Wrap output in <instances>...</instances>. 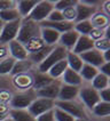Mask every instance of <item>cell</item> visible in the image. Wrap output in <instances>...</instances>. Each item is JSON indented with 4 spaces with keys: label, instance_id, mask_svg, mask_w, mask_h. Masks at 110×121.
<instances>
[{
    "label": "cell",
    "instance_id": "39",
    "mask_svg": "<svg viewBox=\"0 0 110 121\" xmlns=\"http://www.w3.org/2000/svg\"><path fill=\"white\" fill-rule=\"evenodd\" d=\"M88 37L92 39L93 41H96V40H100L105 37V31L102 30V29H96V27H93L92 31L89 32Z\"/></svg>",
    "mask_w": 110,
    "mask_h": 121
},
{
    "label": "cell",
    "instance_id": "43",
    "mask_svg": "<svg viewBox=\"0 0 110 121\" xmlns=\"http://www.w3.org/2000/svg\"><path fill=\"white\" fill-rule=\"evenodd\" d=\"M99 96H100V99L102 102L110 103V89L109 88H105L103 90H100L99 91Z\"/></svg>",
    "mask_w": 110,
    "mask_h": 121
},
{
    "label": "cell",
    "instance_id": "47",
    "mask_svg": "<svg viewBox=\"0 0 110 121\" xmlns=\"http://www.w3.org/2000/svg\"><path fill=\"white\" fill-rule=\"evenodd\" d=\"M2 121H14V120L10 118V117H7L6 119H5V120H2Z\"/></svg>",
    "mask_w": 110,
    "mask_h": 121
},
{
    "label": "cell",
    "instance_id": "9",
    "mask_svg": "<svg viewBox=\"0 0 110 121\" xmlns=\"http://www.w3.org/2000/svg\"><path fill=\"white\" fill-rule=\"evenodd\" d=\"M76 9V21L78 22H82V21H89V18L96 13V9L94 6H89L86 5L85 2H77L75 6Z\"/></svg>",
    "mask_w": 110,
    "mask_h": 121
},
{
    "label": "cell",
    "instance_id": "45",
    "mask_svg": "<svg viewBox=\"0 0 110 121\" xmlns=\"http://www.w3.org/2000/svg\"><path fill=\"white\" fill-rule=\"evenodd\" d=\"M7 55H8V52H7L6 48L5 47H0V58H4V60H5V58L8 57Z\"/></svg>",
    "mask_w": 110,
    "mask_h": 121
},
{
    "label": "cell",
    "instance_id": "44",
    "mask_svg": "<svg viewBox=\"0 0 110 121\" xmlns=\"http://www.w3.org/2000/svg\"><path fill=\"white\" fill-rule=\"evenodd\" d=\"M99 72L104 74V75H110V63H104L103 65L99 67Z\"/></svg>",
    "mask_w": 110,
    "mask_h": 121
},
{
    "label": "cell",
    "instance_id": "20",
    "mask_svg": "<svg viewBox=\"0 0 110 121\" xmlns=\"http://www.w3.org/2000/svg\"><path fill=\"white\" fill-rule=\"evenodd\" d=\"M91 24L93 27L96 29H102L105 30L107 27H109V16L101 12V13H95L91 17Z\"/></svg>",
    "mask_w": 110,
    "mask_h": 121
},
{
    "label": "cell",
    "instance_id": "22",
    "mask_svg": "<svg viewBox=\"0 0 110 121\" xmlns=\"http://www.w3.org/2000/svg\"><path fill=\"white\" fill-rule=\"evenodd\" d=\"M53 48H54L53 46H44V47L40 48L39 50L34 52L32 54H29V57H30V60H31V63L33 62V63L40 64L41 62L48 56V54L53 50Z\"/></svg>",
    "mask_w": 110,
    "mask_h": 121
},
{
    "label": "cell",
    "instance_id": "5",
    "mask_svg": "<svg viewBox=\"0 0 110 121\" xmlns=\"http://www.w3.org/2000/svg\"><path fill=\"white\" fill-rule=\"evenodd\" d=\"M54 108H55V101L40 97V98H37V99L32 101V103L28 108V111L32 117L37 118V117H39V115L53 110Z\"/></svg>",
    "mask_w": 110,
    "mask_h": 121
},
{
    "label": "cell",
    "instance_id": "2",
    "mask_svg": "<svg viewBox=\"0 0 110 121\" xmlns=\"http://www.w3.org/2000/svg\"><path fill=\"white\" fill-rule=\"evenodd\" d=\"M68 52L64 47L62 46H57V47H54L53 50L48 54V56L45 58V60L39 64V71L40 73H47L48 70L53 66L54 64H56L57 62H60L62 60H65L67 58V55H68Z\"/></svg>",
    "mask_w": 110,
    "mask_h": 121
},
{
    "label": "cell",
    "instance_id": "15",
    "mask_svg": "<svg viewBox=\"0 0 110 121\" xmlns=\"http://www.w3.org/2000/svg\"><path fill=\"white\" fill-rule=\"evenodd\" d=\"M60 88H61L60 83L54 81L53 83H50L47 87L37 90V95L39 97H42V98H48V99L56 101V98L59 96V93H60Z\"/></svg>",
    "mask_w": 110,
    "mask_h": 121
},
{
    "label": "cell",
    "instance_id": "1",
    "mask_svg": "<svg viewBox=\"0 0 110 121\" xmlns=\"http://www.w3.org/2000/svg\"><path fill=\"white\" fill-rule=\"evenodd\" d=\"M40 29L41 27L39 23L25 18L23 22H21V26L16 37V40L21 42L22 45H25L31 39L40 37Z\"/></svg>",
    "mask_w": 110,
    "mask_h": 121
},
{
    "label": "cell",
    "instance_id": "49",
    "mask_svg": "<svg viewBox=\"0 0 110 121\" xmlns=\"http://www.w3.org/2000/svg\"><path fill=\"white\" fill-rule=\"evenodd\" d=\"M76 121H88L87 119H76Z\"/></svg>",
    "mask_w": 110,
    "mask_h": 121
},
{
    "label": "cell",
    "instance_id": "21",
    "mask_svg": "<svg viewBox=\"0 0 110 121\" xmlns=\"http://www.w3.org/2000/svg\"><path fill=\"white\" fill-rule=\"evenodd\" d=\"M68 69V63H67V60H62L60 62H57L56 64H54L53 66L50 67L49 70H48L47 74L50 77V78H53V79H57V78H60L63 75V73L65 72V70Z\"/></svg>",
    "mask_w": 110,
    "mask_h": 121
},
{
    "label": "cell",
    "instance_id": "26",
    "mask_svg": "<svg viewBox=\"0 0 110 121\" xmlns=\"http://www.w3.org/2000/svg\"><path fill=\"white\" fill-rule=\"evenodd\" d=\"M92 87L97 91L103 90L105 88H109V77L99 72L95 78L92 80Z\"/></svg>",
    "mask_w": 110,
    "mask_h": 121
},
{
    "label": "cell",
    "instance_id": "46",
    "mask_svg": "<svg viewBox=\"0 0 110 121\" xmlns=\"http://www.w3.org/2000/svg\"><path fill=\"white\" fill-rule=\"evenodd\" d=\"M7 117H8V112L7 110H4V111H0V121L5 120Z\"/></svg>",
    "mask_w": 110,
    "mask_h": 121
},
{
    "label": "cell",
    "instance_id": "24",
    "mask_svg": "<svg viewBox=\"0 0 110 121\" xmlns=\"http://www.w3.org/2000/svg\"><path fill=\"white\" fill-rule=\"evenodd\" d=\"M9 117L14 121H36V118L29 113L28 110H10Z\"/></svg>",
    "mask_w": 110,
    "mask_h": 121
},
{
    "label": "cell",
    "instance_id": "13",
    "mask_svg": "<svg viewBox=\"0 0 110 121\" xmlns=\"http://www.w3.org/2000/svg\"><path fill=\"white\" fill-rule=\"evenodd\" d=\"M79 94V87L77 86H70V85H62L59 93V101H73Z\"/></svg>",
    "mask_w": 110,
    "mask_h": 121
},
{
    "label": "cell",
    "instance_id": "16",
    "mask_svg": "<svg viewBox=\"0 0 110 121\" xmlns=\"http://www.w3.org/2000/svg\"><path fill=\"white\" fill-rule=\"evenodd\" d=\"M32 101H33L32 96L27 94H18L13 97L10 105L13 110H27L29 105L32 103Z\"/></svg>",
    "mask_w": 110,
    "mask_h": 121
},
{
    "label": "cell",
    "instance_id": "27",
    "mask_svg": "<svg viewBox=\"0 0 110 121\" xmlns=\"http://www.w3.org/2000/svg\"><path fill=\"white\" fill-rule=\"evenodd\" d=\"M97 73H99V69L92 66L89 64H85V63L82 64V70L79 71V74H80L82 79L86 81H92L96 77Z\"/></svg>",
    "mask_w": 110,
    "mask_h": 121
},
{
    "label": "cell",
    "instance_id": "35",
    "mask_svg": "<svg viewBox=\"0 0 110 121\" xmlns=\"http://www.w3.org/2000/svg\"><path fill=\"white\" fill-rule=\"evenodd\" d=\"M53 112H54L55 121H76V119L73 117H71L70 114H68L64 111H62L61 108H53Z\"/></svg>",
    "mask_w": 110,
    "mask_h": 121
},
{
    "label": "cell",
    "instance_id": "23",
    "mask_svg": "<svg viewBox=\"0 0 110 121\" xmlns=\"http://www.w3.org/2000/svg\"><path fill=\"white\" fill-rule=\"evenodd\" d=\"M67 63H68V67L73 70L76 72L79 73V71L82 70V60L80 58V56L77 54H73L72 52H68V55H67Z\"/></svg>",
    "mask_w": 110,
    "mask_h": 121
},
{
    "label": "cell",
    "instance_id": "38",
    "mask_svg": "<svg viewBox=\"0 0 110 121\" xmlns=\"http://www.w3.org/2000/svg\"><path fill=\"white\" fill-rule=\"evenodd\" d=\"M62 15H63L64 21H67V22H71V23H72V21H76L75 6L73 7H68V8L63 9V10H62Z\"/></svg>",
    "mask_w": 110,
    "mask_h": 121
},
{
    "label": "cell",
    "instance_id": "28",
    "mask_svg": "<svg viewBox=\"0 0 110 121\" xmlns=\"http://www.w3.org/2000/svg\"><path fill=\"white\" fill-rule=\"evenodd\" d=\"M92 110H93V113L96 117L105 118V117H108L110 114V103H105V102L100 101Z\"/></svg>",
    "mask_w": 110,
    "mask_h": 121
},
{
    "label": "cell",
    "instance_id": "34",
    "mask_svg": "<svg viewBox=\"0 0 110 121\" xmlns=\"http://www.w3.org/2000/svg\"><path fill=\"white\" fill-rule=\"evenodd\" d=\"M15 62H16V60H14L13 57H7L5 60H2V62L0 63V74L10 73Z\"/></svg>",
    "mask_w": 110,
    "mask_h": 121
},
{
    "label": "cell",
    "instance_id": "4",
    "mask_svg": "<svg viewBox=\"0 0 110 121\" xmlns=\"http://www.w3.org/2000/svg\"><path fill=\"white\" fill-rule=\"evenodd\" d=\"M54 9V4L50 1H38V4L34 6L32 9V12L30 13V15L27 18L40 23L42 21L47 20L48 15L50 14V12Z\"/></svg>",
    "mask_w": 110,
    "mask_h": 121
},
{
    "label": "cell",
    "instance_id": "8",
    "mask_svg": "<svg viewBox=\"0 0 110 121\" xmlns=\"http://www.w3.org/2000/svg\"><path fill=\"white\" fill-rule=\"evenodd\" d=\"M79 56H80V58H82V63L89 64V65L96 67V69H99L101 65H103V64L105 63L104 60H103L102 53L99 52V50H96L95 48L91 49V50L86 52V53H82V54H80Z\"/></svg>",
    "mask_w": 110,
    "mask_h": 121
},
{
    "label": "cell",
    "instance_id": "14",
    "mask_svg": "<svg viewBox=\"0 0 110 121\" xmlns=\"http://www.w3.org/2000/svg\"><path fill=\"white\" fill-rule=\"evenodd\" d=\"M79 35H80V34L78 33V32H76L73 29L70 30V31L64 32V33H61L60 39H59V40H60V43H61L60 46L64 47L67 50L73 48L76 45V42H77V40H78V38H79Z\"/></svg>",
    "mask_w": 110,
    "mask_h": 121
},
{
    "label": "cell",
    "instance_id": "29",
    "mask_svg": "<svg viewBox=\"0 0 110 121\" xmlns=\"http://www.w3.org/2000/svg\"><path fill=\"white\" fill-rule=\"evenodd\" d=\"M31 60H16L15 64H14V67L10 73L13 75H18V74H22V73H25L31 67Z\"/></svg>",
    "mask_w": 110,
    "mask_h": 121
},
{
    "label": "cell",
    "instance_id": "10",
    "mask_svg": "<svg viewBox=\"0 0 110 121\" xmlns=\"http://www.w3.org/2000/svg\"><path fill=\"white\" fill-rule=\"evenodd\" d=\"M94 48V41L89 38L88 35H79L78 40L76 42L75 47L72 48V53L77 55H80L82 53H86Z\"/></svg>",
    "mask_w": 110,
    "mask_h": 121
},
{
    "label": "cell",
    "instance_id": "32",
    "mask_svg": "<svg viewBox=\"0 0 110 121\" xmlns=\"http://www.w3.org/2000/svg\"><path fill=\"white\" fill-rule=\"evenodd\" d=\"M92 29H93V26H92V24H91L89 21L78 22L75 25V27H73V30H75L76 32H78L80 35H88L89 32L92 31Z\"/></svg>",
    "mask_w": 110,
    "mask_h": 121
},
{
    "label": "cell",
    "instance_id": "42",
    "mask_svg": "<svg viewBox=\"0 0 110 121\" xmlns=\"http://www.w3.org/2000/svg\"><path fill=\"white\" fill-rule=\"evenodd\" d=\"M36 121H55L53 110H50V111H48L46 113H44V114L37 117V118H36Z\"/></svg>",
    "mask_w": 110,
    "mask_h": 121
},
{
    "label": "cell",
    "instance_id": "33",
    "mask_svg": "<svg viewBox=\"0 0 110 121\" xmlns=\"http://www.w3.org/2000/svg\"><path fill=\"white\" fill-rule=\"evenodd\" d=\"M15 85L17 87H21V88H27L29 87L30 85H32L33 80L31 79L30 75H28L27 73H22V74H18L16 75V79L14 80Z\"/></svg>",
    "mask_w": 110,
    "mask_h": 121
},
{
    "label": "cell",
    "instance_id": "18",
    "mask_svg": "<svg viewBox=\"0 0 110 121\" xmlns=\"http://www.w3.org/2000/svg\"><path fill=\"white\" fill-rule=\"evenodd\" d=\"M37 4H38L37 0H20L16 2V9L20 16L28 17Z\"/></svg>",
    "mask_w": 110,
    "mask_h": 121
},
{
    "label": "cell",
    "instance_id": "17",
    "mask_svg": "<svg viewBox=\"0 0 110 121\" xmlns=\"http://www.w3.org/2000/svg\"><path fill=\"white\" fill-rule=\"evenodd\" d=\"M60 35L61 33H59L57 31H55L53 29H49V27H41L40 29V38L45 42L46 46L55 45L60 39Z\"/></svg>",
    "mask_w": 110,
    "mask_h": 121
},
{
    "label": "cell",
    "instance_id": "31",
    "mask_svg": "<svg viewBox=\"0 0 110 121\" xmlns=\"http://www.w3.org/2000/svg\"><path fill=\"white\" fill-rule=\"evenodd\" d=\"M44 46H46L45 45V42L42 41L40 37H38V38H33V39H31V40L27 42L25 45H24V47L27 49L28 54H32L34 52H37V50H39L40 48H42Z\"/></svg>",
    "mask_w": 110,
    "mask_h": 121
},
{
    "label": "cell",
    "instance_id": "48",
    "mask_svg": "<svg viewBox=\"0 0 110 121\" xmlns=\"http://www.w3.org/2000/svg\"><path fill=\"white\" fill-rule=\"evenodd\" d=\"M2 26H4V22L0 20V31H1V29H2Z\"/></svg>",
    "mask_w": 110,
    "mask_h": 121
},
{
    "label": "cell",
    "instance_id": "40",
    "mask_svg": "<svg viewBox=\"0 0 110 121\" xmlns=\"http://www.w3.org/2000/svg\"><path fill=\"white\" fill-rule=\"evenodd\" d=\"M47 21H50V22H62V21H64L63 15H62V12L56 10V9H53V10L50 12V14L48 15Z\"/></svg>",
    "mask_w": 110,
    "mask_h": 121
},
{
    "label": "cell",
    "instance_id": "41",
    "mask_svg": "<svg viewBox=\"0 0 110 121\" xmlns=\"http://www.w3.org/2000/svg\"><path fill=\"white\" fill-rule=\"evenodd\" d=\"M16 8V2L12 0H0V12Z\"/></svg>",
    "mask_w": 110,
    "mask_h": 121
},
{
    "label": "cell",
    "instance_id": "25",
    "mask_svg": "<svg viewBox=\"0 0 110 121\" xmlns=\"http://www.w3.org/2000/svg\"><path fill=\"white\" fill-rule=\"evenodd\" d=\"M54 81H55L54 79L50 78L47 73H39V74H37L36 78H34L33 86L37 90H39V89H42V88L49 86V85L53 83Z\"/></svg>",
    "mask_w": 110,
    "mask_h": 121
},
{
    "label": "cell",
    "instance_id": "30",
    "mask_svg": "<svg viewBox=\"0 0 110 121\" xmlns=\"http://www.w3.org/2000/svg\"><path fill=\"white\" fill-rule=\"evenodd\" d=\"M0 20L4 23H8V22H14V21L21 20V16L17 9L13 8V9H8V10H4L0 12Z\"/></svg>",
    "mask_w": 110,
    "mask_h": 121
},
{
    "label": "cell",
    "instance_id": "36",
    "mask_svg": "<svg viewBox=\"0 0 110 121\" xmlns=\"http://www.w3.org/2000/svg\"><path fill=\"white\" fill-rule=\"evenodd\" d=\"M94 48L96 50L101 52V53H104L107 50L110 49V39L109 38H102L100 40H96L94 41Z\"/></svg>",
    "mask_w": 110,
    "mask_h": 121
},
{
    "label": "cell",
    "instance_id": "3",
    "mask_svg": "<svg viewBox=\"0 0 110 121\" xmlns=\"http://www.w3.org/2000/svg\"><path fill=\"white\" fill-rule=\"evenodd\" d=\"M55 108H61L62 111L73 117L75 119H87L86 111L82 103L73 101H55Z\"/></svg>",
    "mask_w": 110,
    "mask_h": 121
},
{
    "label": "cell",
    "instance_id": "37",
    "mask_svg": "<svg viewBox=\"0 0 110 121\" xmlns=\"http://www.w3.org/2000/svg\"><path fill=\"white\" fill-rule=\"evenodd\" d=\"M78 1L75 0H60V1H55L54 2V9L62 12L63 9L68 8V7H73L77 5Z\"/></svg>",
    "mask_w": 110,
    "mask_h": 121
},
{
    "label": "cell",
    "instance_id": "6",
    "mask_svg": "<svg viewBox=\"0 0 110 121\" xmlns=\"http://www.w3.org/2000/svg\"><path fill=\"white\" fill-rule=\"evenodd\" d=\"M21 20L4 23V26L0 31V42L1 43H9L10 41L16 40V37L18 33L21 26Z\"/></svg>",
    "mask_w": 110,
    "mask_h": 121
},
{
    "label": "cell",
    "instance_id": "12",
    "mask_svg": "<svg viewBox=\"0 0 110 121\" xmlns=\"http://www.w3.org/2000/svg\"><path fill=\"white\" fill-rule=\"evenodd\" d=\"M40 27H49L53 29L55 31H57L59 33H64L67 31H70L73 29V23L67 22V21H62V22H50V21H42L39 23Z\"/></svg>",
    "mask_w": 110,
    "mask_h": 121
},
{
    "label": "cell",
    "instance_id": "7",
    "mask_svg": "<svg viewBox=\"0 0 110 121\" xmlns=\"http://www.w3.org/2000/svg\"><path fill=\"white\" fill-rule=\"evenodd\" d=\"M79 97L82 101V103L89 108L91 110L99 102L101 101L100 99V96H99V91L95 90L92 86H87V87H84L79 90Z\"/></svg>",
    "mask_w": 110,
    "mask_h": 121
},
{
    "label": "cell",
    "instance_id": "11",
    "mask_svg": "<svg viewBox=\"0 0 110 121\" xmlns=\"http://www.w3.org/2000/svg\"><path fill=\"white\" fill-rule=\"evenodd\" d=\"M9 53L12 55L10 57H13L16 60H24L29 57L24 45H22L17 40H13L9 42Z\"/></svg>",
    "mask_w": 110,
    "mask_h": 121
},
{
    "label": "cell",
    "instance_id": "19",
    "mask_svg": "<svg viewBox=\"0 0 110 121\" xmlns=\"http://www.w3.org/2000/svg\"><path fill=\"white\" fill-rule=\"evenodd\" d=\"M62 79H63V82L65 83V85H70V86H79V85H82V77H80V74L78 73V72H76L73 70H71V69H67L65 70V72L63 73L62 75Z\"/></svg>",
    "mask_w": 110,
    "mask_h": 121
}]
</instances>
